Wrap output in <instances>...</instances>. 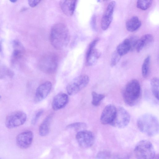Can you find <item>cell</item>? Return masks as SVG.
Returning a JSON list of instances; mask_svg holds the SVG:
<instances>
[{
	"label": "cell",
	"mask_w": 159,
	"mask_h": 159,
	"mask_svg": "<svg viewBox=\"0 0 159 159\" xmlns=\"http://www.w3.org/2000/svg\"><path fill=\"white\" fill-rule=\"evenodd\" d=\"M70 39L67 28L62 23L54 25L51 30L50 39L52 45L56 49L61 50L68 45Z\"/></svg>",
	"instance_id": "6da1fadb"
},
{
	"label": "cell",
	"mask_w": 159,
	"mask_h": 159,
	"mask_svg": "<svg viewBox=\"0 0 159 159\" xmlns=\"http://www.w3.org/2000/svg\"><path fill=\"white\" fill-rule=\"evenodd\" d=\"M137 124L140 131L149 136H153L158 133V120L152 114L146 113L140 116L137 119Z\"/></svg>",
	"instance_id": "7a4b0ae2"
},
{
	"label": "cell",
	"mask_w": 159,
	"mask_h": 159,
	"mask_svg": "<svg viewBox=\"0 0 159 159\" xmlns=\"http://www.w3.org/2000/svg\"><path fill=\"white\" fill-rule=\"evenodd\" d=\"M141 88L139 82L136 79L129 81L125 86L123 92V98L125 103L132 107L135 105L139 98Z\"/></svg>",
	"instance_id": "3957f363"
},
{
	"label": "cell",
	"mask_w": 159,
	"mask_h": 159,
	"mask_svg": "<svg viewBox=\"0 0 159 159\" xmlns=\"http://www.w3.org/2000/svg\"><path fill=\"white\" fill-rule=\"evenodd\" d=\"M137 159H154L155 152L151 143L146 140H143L136 145L134 150Z\"/></svg>",
	"instance_id": "277c9868"
},
{
	"label": "cell",
	"mask_w": 159,
	"mask_h": 159,
	"mask_svg": "<svg viewBox=\"0 0 159 159\" xmlns=\"http://www.w3.org/2000/svg\"><path fill=\"white\" fill-rule=\"evenodd\" d=\"M57 63L56 56L53 53H48L40 57L39 66L41 70L46 73L51 74L53 73L56 70Z\"/></svg>",
	"instance_id": "5b68a950"
},
{
	"label": "cell",
	"mask_w": 159,
	"mask_h": 159,
	"mask_svg": "<svg viewBox=\"0 0 159 159\" xmlns=\"http://www.w3.org/2000/svg\"><path fill=\"white\" fill-rule=\"evenodd\" d=\"M89 81V76L86 75L76 77L67 85L66 88L67 93L70 95L76 94L88 85Z\"/></svg>",
	"instance_id": "8992f818"
},
{
	"label": "cell",
	"mask_w": 159,
	"mask_h": 159,
	"mask_svg": "<svg viewBox=\"0 0 159 159\" xmlns=\"http://www.w3.org/2000/svg\"><path fill=\"white\" fill-rule=\"evenodd\" d=\"M130 120L129 113L123 107H119L116 108L114 118L110 124L116 128H123L129 124Z\"/></svg>",
	"instance_id": "52a82bcc"
},
{
	"label": "cell",
	"mask_w": 159,
	"mask_h": 159,
	"mask_svg": "<svg viewBox=\"0 0 159 159\" xmlns=\"http://www.w3.org/2000/svg\"><path fill=\"white\" fill-rule=\"evenodd\" d=\"M27 119L26 114L23 111H18L9 114L6 117L5 124L8 129H12L23 125Z\"/></svg>",
	"instance_id": "ba28073f"
},
{
	"label": "cell",
	"mask_w": 159,
	"mask_h": 159,
	"mask_svg": "<svg viewBox=\"0 0 159 159\" xmlns=\"http://www.w3.org/2000/svg\"><path fill=\"white\" fill-rule=\"evenodd\" d=\"M76 138L79 145L84 148L92 146L95 139L93 133L85 129L78 132L76 135Z\"/></svg>",
	"instance_id": "9c48e42d"
},
{
	"label": "cell",
	"mask_w": 159,
	"mask_h": 159,
	"mask_svg": "<svg viewBox=\"0 0 159 159\" xmlns=\"http://www.w3.org/2000/svg\"><path fill=\"white\" fill-rule=\"evenodd\" d=\"M99 40L97 38L90 44L86 55V62L87 66H91L94 65L100 57L101 53L95 47Z\"/></svg>",
	"instance_id": "30bf717a"
},
{
	"label": "cell",
	"mask_w": 159,
	"mask_h": 159,
	"mask_svg": "<svg viewBox=\"0 0 159 159\" xmlns=\"http://www.w3.org/2000/svg\"><path fill=\"white\" fill-rule=\"evenodd\" d=\"M34 137L33 133L30 130H26L19 134L16 139L18 146L22 149H26L31 145Z\"/></svg>",
	"instance_id": "8fae6325"
},
{
	"label": "cell",
	"mask_w": 159,
	"mask_h": 159,
	"mask_svg": "<svg viewBox=\"0 0 159 159\" xmlns=\"http://www.w3.org/2000/svg\"><path fill=\"white\" fill-rule=\"evenodd\" d=\"M115 5V1H113L110 2L103 15L101 25L102 29L104 30H107L111 23Z\"/></svg>",
	"instance_id": "7c38bea8"
},
{
	"label": "cell",
	"mask_w": 159,
	"mask_h": 159,
	"mask_svg": "<svg viewBox=\"0 0 159 159\" xmlns=\"http://www.w3.org/2000/svg\"><path fill=\"white\" fill-rule=\"evenodd\" d=\"M116 110L114 105L110 104L107 105L103 109L100 118V122L104 125L110 124L113 120Z\"/></svg>",
	"instance_id": "4fadbf2b"
},
{
	"label": "cell",
	"mask_w": 159,
	"mask_h": 159,
	"mask_svg": "<svg viewBox=\"0 0 159 159\" xmlns=\"http://www.w3.org/2000/svg\"><path fill=\"white\" fill-rule=\"evenodd\" d=\"M52 87L51 83L48 81L38 86L35 92V102L36 103L39 102L46 98L51 91Z\"/></svg>",
	"instance_id": "5bb4252c"
},
{
	"label": "cell",
	"mask_w": 159,
	"mask_h": 159,
	"mask_svg": "<svg viewBox=\"0 0 159 159\" xmlns=\"http://www.w3.org/2000/svg\"><path fill=\"white\" fill-rule=\"evenodd\" d=\"M69 100L68 95L64 93L56 95L53 98L52 102V109L55 111L64 108L67 104Z\"/></svg>",
	"instance_id": "9a60e30c"
},
{
	"label": "cell",
	"mask_w": 159,
	"mask_h": 159,
	"mask_svg": "<svg viewBox=\"0 0 159 159\" xmlns=\"http://www.w3.org/2000/svg\"><path fill=\"white\" fill-rule=\"evenodd\" d=\"M76 1L62 0L60 4L63 13L68 16L72 15L75 10Z\"/></svg>",
	"instance_id": "2e32d148"
},
{
	"label": "cell",
	"mask_w": 159,
	"mask_h": 159,
	"mask_svg": "<svg viewBox=\"0 0 159 159\" xmlns=\"http://www.w3.org/2000/svg\"><path fill=\"white\" fill-rule=\"evenodd\" d=\"M154 40L153 36L152 34H145L139 39L135 49L138 52H140L145 47L152 43Z\"/></svg>",
	"instance_id": "e0dca14e"
},
{
	"label": "cell",
	"mask_w": 159,
	"mask_h": 159,
	"mask_svg": "<svg viewBox=\"0 0 159 159\" xmlns=\"http://www.w3.org/2000/svg\"><path fill=\"white\" fill-rule=\"evenodd\" d=\"M141 22L138 17L134 16L126 22L125 26L127 30L133 32L138 30L141 26Z\"/></svg>",
	"instance_id": "ac0fdd59"
},
{
	"label": "cell",
	"mask_w": 159,
	"mask_h": 159,
	"mask_svg": "<svg viewBox=\"0 0 159 159\" xmlns=\"http://www.w3.org/2000/svg\"><path fill=\"white\" fill-rule=\"evenodd\" d=\"M51 116H47L43 121L39 128V135L42 136L47 135L49 133L51 120Z\"/></svg>",
	"instance_id": "d6986e66"
},
{
	"label": "cell",
	"mask_w": 159,
	"mask_h": 159,
	"mask_svg": "<svg viewBox=\"0 0 159 159\" xmlns=\"http://www.w3.org/2000/svg\"><path fill=\"white\" fill-rule=\"evenodd\" d=\"M131 50V45L128 39H124L116 47V51L121 57Z\"/></svg>",
	"instance_id": "ffe728a7"
},
{
	"label": "cell",
	"mask_w": 159,
	"mask_h": 159,
	"mask_svg": "<svg viewBox=\"0 0 159 159\" xmlns=\"http://www.w3.org/2000/svg\"><path fill=\"white\" fill-rule=\"evenodd\" d=\"M150 86L152 93L158 100H159V80L157 77L152 78L150 81Z\"/></svg>",
	"instance_id": "44dd1931"
},
{
	"label": "cell",
	"mask_w": 159,
	"mask_h": 159,
	"mask_svg": "<svg viewBox=\"0 0 159 159\" xmlns=\"http://www.w3.org/2000/svg\"><path fill=\"white\" fill-rule=\"evenodd\" d=\"M150 61L151 56L148 55L146 57L143 62L142 67V75L144 78L147 77L148 75Z\"/></svg>",
	"instance_id": "7402d4cb"
},
{
	"label": "cell",
	"mask_w": 159,
	"mask_h": 159,
	"mask_svg": "<svg viewBox=\"0 0 159 159\" xmlns=\"http://www.w3.org/2000/svg\"><path fill=\"white\" fill-rule=\"evenodd\" d=\"M14 75V73L11 70L2 65L0 63V79H2L7 76L12 78Z\"/></svg>",
	"instance_id": "603a6c76"
},
{
	"label": "cell",
	"mask_w": 159,
	"mask_h": 159,
	"mask_svg": "<svg viewBox=\"0 0 159 159\" xmlns=\"http://www.w3.org/2000/svg\"><path fill=\"white\" fill-rule=\"evenodd\" d=\"M92 104L94 106H99L101 101L105 98L104 95L102 94L98 93L94 91L92 93Z\"/></svg>",
	"instance_id": "cb8c5ba5"
},
{
	"label": "cell",
	"mask_w": 159,
	"mask_h": 159,
	"mask_svg": "<svg viewBox=\"0 0 159 159\" xmlns=\"http://www.w3.org/2000/svg\"><path fill=\"white\" fill-rule=\"evenodd\" d=\"M87 127L86 124L84 122H78L70 124L68 125L66 128L73 129L78 132L84 130Z\"/></svg>",
	"instance_id": "d4e9b609"
},
{
	"label": "cell",
	"mask_w": 159,
	"mask_h": 159,
	"mask_svg": "<svg viewBox=\"0 0 159 159\" xmlns=\"http://www.w3.org/2000/svg\"><path fill=\"white\" fill-rule=\"evenodd\" d=\"M152 2V0H139L137 2L136 6L140 9L146 10L150 8Z\"/></svg>",
	"instance_id": "484cf974"
},
{
	"label": "cell",
	"mask_w": 159,
	"mask_h": 159,
	"mask_svg": "<svg viewBox=\"0 0 159 159\" xmlns=\"http://www.w3.org/2000/svg\"><path fill=\"white\" fill-rule=\"evenodd\" d=\"M121 56L115 50L112 53L111 58L110 65L111 67L115 66L120 61Z\"/></svg>",
	"instance_id": "4316f807"
},
{
	"label": "cell",
	"mask_w": 159,
	"mask_h": 159,
	"mask_svg": "<svg viewBox=\"0 0 159 159\" xmlns=\"http://www.w3.org/2000/svg\"><path fill=\"white\" fill-rule=\"evenodd\" d=\"M97 159H111V156L110 153L106 151L99 152L96 156Z\"/></svg>",
	"instance_id": "83f0119b"
},
{
	"label": "cell",
	"mask_w": 159,
	"mask_h": 159,
	"mask_svg": "<svg viewBox=\"0 0 159 159\" xmlns=\"http://www.w3.org/2000/svg\"><path fill=\"white\" fill-rule=\"evenodd\" d=\"M128 39L131 45V51H132L135 48L139 39L137 36L134 35L130 36Z\"/></svg>",
	"instance_id": "f1b7e54d"
},
{
	"label": "cell",
	"mask_w": 159,
	"mask_h": 159,
	"mask_svg": "<svg viewBox=\"0 0 159 159\" xmlns=\"http://www.w3.org/2000/svg\"><path fill=\"white\" fill-rule=\"evenodd\" d=\"M43 111L42 110H40L35 113L31 120V123L32 125H34L37 123L43 114Z\"/></svg>",
	"instance_id": "f546056e"
},
{
	"label": "cell",
	"mask_w": 159,
	"mask_h": 159,
	"mask_svg": "<svg viewBox=\"0 0 159 159\" xmlns=\"http://www.w3.org/2000/svg\"><path fill=\"white\" fill-rule=\"evenodd\" d=\"M40 1H41L37 0H30L28 1L29 5L31 7H35Z\"/></svg>",
	"instance_id": "4dcf8cb0"
},
{
	"label": "cell",
	"mask_w": 159,
	"mask_h": 159,
	"mask_svg": "<svg viewBox=\"0 0 159 159\" xmlns=\"http://www.w3.org/2000/svg\"><path fill=\"white\" fill-rule=\"evenodd\" d=\"M111 159H123L119 155H115L111 157Z\"/></svg>",
	"instance_id": "1f68e13d"
},
{
	"label": "cell",
	"mask_w": 159,
	"mask_h": 159,
	"mask_svg": "<svg viewBox=\"0 0 159 159\" xmlns=\"http://www.w3.org/2000/svg\"><path fill=\"white\" fill-rule=\"evenodd\" d=\"M2 41L0 40V52H1L2 51Z\"/></svg>",
	"instance_id": "d6a6232c"
},
{
	"label": "cell",
	"mask_w": 159,
	"mask_h": 159,
	"mask_svg": "<svg viewBox=\"0 0 159 159\" xmlns=\"http://www.w3.org/2000/svg\"><path fill=\"white\" fill-rule=\"evenodd\" d=\"M154 159H159L158 155H157L156 156H155Z\"/></svg>",
	"instance_id": "836d02e7"
},
{
	"label": "cell",
	"mask_w": 159,
	"mask_h": 159,
	"mask_svg": "<svg viewBox=\"0 0 159 159\" xmlns=\"http://www.w3.org/2000/svg\"><path fill=\"white\" fill-rule=\"evenodd\" d=\"M16 0H10V1L11 2L14 3L16 2Z\"/></svg>",
	"instance_id": "e575fe53"
},
{
	"label": "cell",
	"mask_w": 159,
	"mask_h": 159,
	"mask_svg": "<svg viewBox=\"0 0 159 159\" xmlns=\"http://www.w3.org/2000/svg\"><path fill=\"white\" fill-rule=\"evenodd\" d=\"M126 159H129V158L128 157H127Z\"/></svg>",
	"instance_id": "d590c367"
},
{
	"label": "cell",
	"mask_w": 159,
	"mask_h": 159,
	"mask_svg": "<svg viewBox=\"0 0 159 159\" xmlns=\"http://www.w3.org/2000/svg\"><path fill=\"white\" fill-rule=\"evenodd\" d=\"M1 98V96L0 95V99Z\"/></svg>",
	"instance_id": "8d00e7d4"
},
{
	"label": "cell",
	"mask_w": 159,
	"mask_h": 159,
	"mask_svg": "<svg viewBox=\"0 0 159 159\" xmlns=\"http://www.w3.org/2000/svg\"><path fill=\"white\" fill-rule=\"evenodd\" d=\"M0 159H2L1 158H0Z\"/></svg>",
	"instance_id": "74e56055"
}]
</instances>
